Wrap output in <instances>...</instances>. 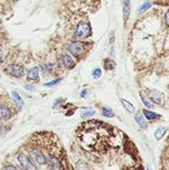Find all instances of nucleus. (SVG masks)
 Returning <instances> with one entry per match:
<instances>
[{"label":"nucleus","instance_id":"f257e3e1","mask_svg":"<svg viewBox=\"0 0 169 170\" xmlns=\"http://www.w3.org/2000/svg\"><path fill=\"white\" fill-rule=\"evenodd\" d=\"M107 125L100 120H88L79 127L77 136L81 145L91 152H103L109 138Z\"/></svg>","mask_w":169,"mask_h":170},{"label":"nucleus","instance_id":"f03ea898","mask_svg":"<svg viewBox=\"0 0 169 170\" xmlns=\"http://www.w3.org/2000/svg\"><path fill=\"white\" fill-rule=\"evenodd\" d=\"M69 49V52L71 54H73L75 57H82L84 53H86V45L83 42H80V41H75V42H72L68 47Z\"/></svg>","mask_w":169,"mask_h":170},{"label":"nucleus","instance_id":"7ed1b4c3","mask_svg":"<svg viewBox=\"0 0 169 170\" xmlns=\"http://www.w3.org/2000/svg\"><path fill=\"white\" fill-rule=\"evenodd\" d=\"M30 160H31L32 165L34 164L35 166L44 165L47 162L45 155L43 154L42 151L38 150V149L31 150V152H30Z\"/></svg>","mask_w":169,"mask_h":170},{"label":"nucleus","instance_id":"20e7f679","mask_svg":"<svg viewBox=\"0 0 169 170\" xmlns=\"http://www.w3.org/2000/svg\"><path fill=\"white\" fill-rule=\"evenodd\" d=\"M91 35V27L86 22H81L79 25L77 26V29L75 31V37L80 39L87 38Z\"/></svg>","mask_w":169,"mask_h":170},{"label":"nucleus","instance_id":"39448f33","mask_svg":"<svg viewBox=\"0 0 169 170\" xmlns=\"http://www.w3.org/2000/svg\"><path fill=\"white\" fill-rule=\"evenodd\" d=\"M6 72L15 78H21L24 76V69L18 64H10L6 68Z\"/></svg>","mask_w":169,"mask_h":170},{"label":"nucleus","instance_id":"423d86ee","mask_svg":"<svg viewBox=\"0 0 169 170\" xmlns=\"http://www.w3.org/2000/svg\"><path fill=\"white\" fill-rule=\"evenodd\" d=\"M148 97H149L150 100L156 104H159V105L164 104V95L159 91H156V90L149 91H148Z\"/></svg>","mask_w":169,"mask_h":170},{"label":"nucleus","instance_id":"0eeeda50","mask_svg":"<svg viewBox=\"0 0 169 170\" xmlns=\"http://www.w3.org/2000/svg\"><path fill=\"white\" fill-rule=\"evenodd\" d=\"M17 158H18V161L20 162L22 167L24 168V170H28L32 167V163L28 155H26L25 153H19Z\"/></svg>","mask_w":169,"mask_h":170},{"label":"nucleus","instance_id":"6e6552de","mask_svg":"<svg viewBox=\"0 0 169 170\" xmlns=\"http://www.w3.org/2000/svg\"><path fill=\"white\" fill-rule=\"evenodd\" d=\"M60 62L64 67L67 68V69H69V70L74 69L76 66L75 62H74L73 59L69 55H62V57L60 58Z\"/></svg>","mask_w":169,"mask_h":170},{"label":"nucleus","instance_id":"1a4fd4ad","mask_svg":"<svg viewBox=\"0 0 169 170\" xmlns=\"http://www.w3.org/2000/svg\"><path fill=\"white\" fill-rule=\"evenodd\" d=\"M48 168L50 170H59L60 168V162L59 159L56 155L51 154L49 160H48Z\"/></svg>","mask_w":169,"mask_h":170},{"label":"nucleus","instance_id":"9d476101","mask_svg":"<svg viewBox=\"0 0 169 170\" xmlns=\"http://www.w3.org/2000/svg\"><path fill=\"white\" fill-rule=\"evenodd\" d=\"M10 117H11V111L9 110V107L4 104H0V118L7 120Z\"/></svg>","mask_w":169,"mask_h":170},{"label":"nucleus","instance_id":"9b49d317","mask_svg":"<svg viewBox=\"0 0 169 170\" xmlns=\"http://www.w3.org/2000/svg\"><path fill=\"white\" fill-rule=\"evenodd\" d=\"M39 79V68L38 67H34L28 72L27 75V80L28 81H32V82H36Z\"/></svg>","mask_w":169,"mask_h":170},{"label":"nucleus","instance_id":"f8f14e48","mask_svg":"<svg viewBox=\"0 0 169 170\" xmlns=\"http://www.w3.org/2000/svg\"><path fill=\"white\" fill-rule=\"evenodd\" d=\"M130 14V0H123V19L127 21Z\"/></svg>","mask_w":169,"mask_h":170},{"label":"nucleus","instance_id":"ddd939ff","mask_svg":"<svg viewBox=\"0 0 169 170\" xmlns=\"http://www.w3.org/2000/svg\"><path fill=\"white\" fill-rule=\"evenodd\" d=\"M134 118H135V121L137 122V124L139 125L141 128H146V127H147V122L145 121V120H144V117H143L142 114H139V113H137L136 114L134 115Z\"/></svg>","mask_w":169,"mask_h":170},{"label":"nucleus","instance_id":"4468645a","mask_svg":"<svg viewBox=\"0 0 169 170\" xmlns=\"http://www.w3.org/2000/svg\"><path fill=\"white\" fill-rule=\"evenodd\" d=\"M143 114H144V117L147 118L148 120H157V118L160 117L159 114L153 113V111H150L148 110H143Z\"/></svg>","mask_w":169,"mask_h":170},{"label":"nucleus","instance_id":"2eb2a0df","mask_svg":"<svg viewBox=\"0 0 169 170\" xmlns=\"http://www.w3.org/2000/svg\"><path fill=\"white\" fill-rule=\"evenodd\" d=\"M116 64L114 62L113 60L111 59H106L104 62V68L106 69L107 71H110V70H113L114 68H116Z\"/></svg>","mask_w":169,"mask_h":170},{"label":"nucleus","instance_id":"dca6fc26","mask_svg":"<svg viewBox=\"0 0 169 170\" xmlns=\"http://www.w3.org/2000/svg\"><path fill=\"white\" fill-rule=\"evenodd\" d=\"M166 130H167V128L164 127H158L156 130V131H155V133H154L155 138H156L157 140H160V139L165 135V133H166Z\"/></svg>","mask_w":169,"mask_h":170},{"label":"nucleus","instance_id":"f3484780","mask_svg":"<svg viewBox=\"0 0 169 170\" xmlns=\"http://www.w3.org/2000/svg\"><path fill=\"white\" fill-rule=\"evenodd\" d=\"M11 95H12V97H13V100L15 101L17 107H22L23 104H24V103H23L22 98H21V97H20V95L17 93V91H13L12 93H11Z\"/></svg>","mask_w":169,"mask_h":170},{"label":"nucleus","instance_id":"a211bd4d","mask_svg":"<svg viewBox=\"0 0 169 170\" xmlns=\"http://www.w3.org/2000/svg\"><path fill=\"white\" fill-rule=\"evenodd\" d=\"M120 103L123 104V105L124 107V108H126V110L128 111V113H134L135 111V107H133V104H130L129 101H126V100H120Z\"/></svg>","mask_w":169,"mask_h":170},{"label":"nucleus","instance_id":"6ab92c4d","mask_svg":"<svg viewBox=\"0 0 169 170\" xmlns=\"http://www.w3.org/2000/svg\"><path fill=\"white\" fill-rule=\"evenodd\" d=\"M76 170H90V168L86 161L79 160L76 163Z\"/></svg>","mask_w":169,"mask_h":170},{"label":"nucleus","instance_id":"aec40b11","mask_svg":"<svg viewBox=\"0 0 169 170\" xmlns=\"http://www.w3.org/2000/svg\"><path fill=\"white\" fill-rule=\"evenodd\" d=\"M151 6H152V2H151V1H146V2H144L143 4L141 5L139 8H138L137 12H138V13H143L144 11H146V10L149 9Z\"/></svg>","mask_w":169,"mask_h":170},{"label":"nucleus","instance_id":"412c9836","mask_svg":"<svg viewBox=\"0 0 169 170\" xmlns=\"http://www.w3.org/2000/svg\"><path fill=\"white\" fill-rule=\"evenodd\" d=\"M101 114L106 117H113V111L110 107H103L101 108Z\"/></svg>","mask_w":169,"mask_h":170},{"label":"nucleus","instance_id":"4be33fe9","mask_svg":"<svg viewBox=\"0 0 169 170\" xmlns=\"http://www.w3.org/2000/svg\"><path fill=\"white\" fill-rule=\"evenodd\" d=\"M140 98H141V101H142V103H143V104L145 105V107H147L148 108H153L154 107V105L152 104L149 101H147L146 98H145L142 94H140Z\"/></svg>","mask_w":169,"mask_h":170},{"label":"nucleus","instance_id":"5701e85b","mask_svg":"<svg viewBox=\"0 0 169 170\" xmlns=\"http://www.w3.org/2000/svg\"><path fill=\"white\" fill-rule=\"evenodd\" d=\"M63 79L62 78H59V79H55V80H53V81H51L49 82V83H46V84H44V86L45 87H53V86H55V85H57L58 83H60L61 81H62Z\"/></svg>","mask_w":169,"mask_h":170},{"label":"nucleus","instance_id":"b1692460","mask_svg":"<svg viewBox=\"0 0 169 170\" xmlns=\"http://www.w3.org/2000/svg\"><path fill=\"white\" fill-rule=\"evenodd\" d=\"M100 76H101V70L100 69V68H97V69H94L93 71L94 79H99V78H100Z\"/></svg>","mask_w":169,"mask_h":170},{"label":"nucleus","instance_id":"393cba45","mask_svg":"<svg viewBox=\"0 0 169 170\" xmlns=\"http://www.w3.org/2000/svg\"><path fill=\"white\" fill-rule=\"evenodd\" d=\"M94 114V111L93 110H90V111H84V113L82 114V117H92V115Z\"/></svg>","mask_w":169,"mask_h":170},{"label":"nucleus","instance_id":"a878e982","mask_svg":"<svg viewBox=\"0 0 169 170\" xmlns=\"http://www.w3.org/2000/svg\"><path fill=\"white\" fill-rule=\"evenodd\" d=\"M42 70L44 71V72H51V71H52V69H53V66L51 65H49V64H46V65H43L42 67Z\"/></svg>","mask_w":169,"mask_h":170},{"label":"nucleus","instance_id":"bb28decb","mask_svg":"<svg viewBox=\"0 0 169 170\" xmlns=\"http://www.w3.org/2000/svg\"><path fill=\"white\" fill-rule=\"evenodd\" d=\"M64 101L62 98H57V100L55 101V103H54V107H59V105L62 104V103H64Z\"/></svg>","mask_w":169,"mask_h":170},{"label":"nucleus","instance_id":"cd10ccee","mask_svg":"<svg viewBox=\"0 0 169 170\" xmlns=\"http://www.w3.org/2000/svg\"><path fill=\"white\" fill-rule=\"evenodd\" d=\"M4 59H5V55H4V52H3V51L0 49V63H2L3 61H4Z\"/></svg>","mask_w":169,"mask_h":170},{"label":"nucleus","instance_id":"c85d7f7f","mask_svg":"<svg viewBox=\"0 0 169 170\" xmlns=\"http://www.w3.org/2000/svg\"><path fill=\"white\" fill-rule=\"evenodd\" d=\"M3 170H18L17 169L15 166H13V165H9V166H6V167L3 168Z\"/></svg>","mask_w":169,"mask_h":170},{"label":"nucleus","instance_id":"c756f323","mask_svg":"<svg viewBox=\"0 0 169 170\" xmlns=\"http://www.w3.org/2000/svg\"><path fill=\"white\" fill-rule=\"evenodd\" d=\"M165 22H166L167 25L169 26V10L166 12V14H165Z\"/></svg>","mask_w":169,"mask_h":170},{"label":"nucleus","instance_id":"7c9ffc66","mask_svg":"<svg viewBox=\"0 0 169 170\" xmlns=\"http://www.w3.org/2000/svg\"><path fill=\"white\" fill-rule=\"evenodd\" d=\"M25 89L28 90V91H33V90H34V87H33V86H30V85H26V86H25Z\"/></svg>","mask_w":169,"mask_h":170},{"label":"nucleus","instance_id":"2f4dec72","mask_svg":"<svg viewBox=\"0 0 169 170\" xmlns=\"http://www.w3.org/2000/svg\"><path fill=\"white\" fill-rule=\"evenodd\" d=\"M87 93H88V91L87 90H84L82 93H81V98H84V97H86Z\"/></svg>","mask_w":169,"mask_h":170}]
</instances>
